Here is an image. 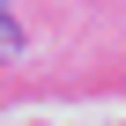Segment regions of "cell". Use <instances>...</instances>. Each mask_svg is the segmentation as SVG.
<instances>
[{"label": "cell", "instance_id": "cell-1", "mask_svg": "<svg viewBox=\"0 0 126 126\" xmlns=\"http://www.w3.org/2000/svg\"><path fill=\"white\" fill-rule=\"evenodd\" d=\"M8 52H22V30H15V15H0V59Z\"/></svg>", "mask_w": 126, "mask_h": 126}]
</instances>
